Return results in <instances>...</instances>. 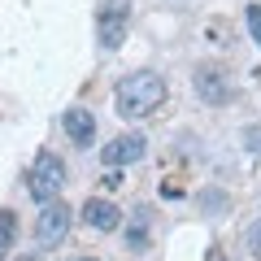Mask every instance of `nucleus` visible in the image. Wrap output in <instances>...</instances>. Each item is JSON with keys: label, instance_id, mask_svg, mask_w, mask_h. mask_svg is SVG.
<instances>
[{"label": "nucleus", "instance_id": "obj_1", "mask_svg": "<svg viewBox=\"0 0 261 261\" xmlns=\"http://www.w3.org/2000/svg\"><path fill=\"white\" fill-rule=\"evenodd\" d=\"M170 87L157 70H135V74H122L113 87V105H118L122 118H148L166 105Z\"/></svg>", "mask_w": 261, "mask_h": 261}, {"label": "nucleus", "instance_id": "obj_2", "mask_svg": "<svg viewBox=\"0 0 261 261\" xmlns=\"http://www.w3.org/2000/svg\"><path fill=\"white\" fill-rule=\"evenodd\" d=\"M61 187H65V161L53 148H44L35 157V166H31V174H27V192L35 196L39 205H48V200L61 196Z\"/></svg>", "mask_w": 261, "mask_h": 261}, {"label": "nucleus", "instance_id": "obj_3", "mask_svg": "<svg viewBox=\"0 0 261 261\" xmlns=\"http://www.w3.org/2000/svg\"><path fill=\"white\" fill-rule=\"evenodd\" d=\"M130 35V0H100L96 9V39H100L105 53L122 48Z\"/></svg>", "mask_w": 261, "mask_h": 261}, {"label": "nucleus", "instance_id": "obj_4", "mask_svg": "<svg viewBox=\"0 0 261 261\" xmlns=\"http://www.w3.org/2000/svg\"><path fill=\"white\" fill-rule=\"evenodd\" d=\"M192 87H196V96H200L205 105H214V109L231 105V96H235V87H231V79H226V70H218V65H196Z\"/></svg>", "mask_w": 261, "mask_h": 261}, {"label": "nucleus", "instance_id": "obj_5", "mask_svg": "<svg viewBox=\"0 0 261 261\" xmlns=\"http://www.w3.org/2000/svg\"><path fill=\"white\" fill-rule=\"evenodd\" d=\"M65 235H70V205L48 200V205L39 209V218H35V240H39V248H57Z\"/></svg>", "mask_w": 261, "mask_h": 261}, {"label": "nucleus", "instance_id": "obj_6", "mask_svg": "<svg viewBox=\"0 0 261 261\" xmlns=\"http://www.w3.org/2000/svg\"><path fill=\"white\" fill-rule=\"evenodd\" d=\"M144 152H148V135L144 130H122L118 140H109L100 148V166L118 170V166H130V161H140Z\"/></svg>", "mask_w": 261, "mask_h": 261}, {"label": "nucleus", "instance_id": "obj_7", "mask_svg": "<svg viewBox=\"0 0 261 261\" xmlns=\"http://www.w3.org/2000/svg\"><path fill=\"white\" fill-rule=\"evenodd\" d=\"M83 222L92 226V231H105V235H109V231H118V226H122V209L113 205L109 196H92V200L83 205Z\"/></svg>", "mask_w": 261, "mask_h": 261}, {"label": "nucleus", "instance_id": "obj_8", "mask_svg": "<svg viewBox=\"0 0 261 261\" xmlns=\"http://www.w3.org/2000/svg\"><path fill=\"white\" fill-rule=\"evenodd\" d=\"M61 126H65V135H70V140H74L79 148H87V144L96 140V118H92V109H83V105H74V109H65Z\"/></svg>", "mask_w": 261, "mask_h": 261}, {"label": "nucleus", "instance_id": "obj_9", "mask_svg": "<svg viewBox=\"0 0 261 261\" xmlns=\"http://www.w3.org/2000/svg\"><path fill=\"white\" fill-rule=\"evenodd\" d=\"M13 240H18V214L13 209H0V257H9Z\"/></svg>", "mask_w": 261, "mask_h": 261}, {"label": "nucleus", "instance_id": "obj_10", "mask_svg": "<svg viewBox=\"0 0 261 261\" xmlns=\"http://www.w3.org/2000/svg\"><path fill=\"white\" fill-rule=\"evenodd\" d=\"M126 244H130V248H148V222H144V218H135V222H130Z\"/></svg>", "mask_w": 261, "mask_h": 261}, {"label": "nucleus", "instance_id": "obj_11", "mask_svg": "<svg viewBox=\"0 0 261 261\" xmlns=\"http://www.w3.org/2000/svg\"><path fill=\"white\" fill-rule=\"evenodd\" d=\"M244 22H248L252 39H257V44H261V5H248V9H244Z\"/></svg>", "mask_w": 261, "mask_h": 261}, {"label": "nucleus", "instance_id": "obj_12", "mask_svg": "<svg viewBox=\"0 0 261 261\" xmlns=\"http://www.w3.org/2000/svg\"><path fill=\"white\" fill-rule=\"evenodd\" d=\"M248 252L261 261V222H252V226H248Z\"/></svg>", "mask_w": 261, "mask_h": 261}, {"label": "nucleus", "instance_id": "obj_13", "mask_svg": "<svg viewBox=\"0 0 261 261\" xmlns=\"http://www.w3.org/2000/svg\"><path fill=\"white\" fill-rule=\"evenodd\" d=\"M248 148H257V152H261V130H248Z\"/></svg>", "mask_w": 261, "mask_h": 261}, {"label": "nucleus", "instance_id": "obj_14", "mask_svg": "<svg viewBox=\"0 0 261 261\" xmlns=\"http://www.w3.org/2000/svg\"><path fill=\"white\" fill-rule=\"evenodd\" d=\"M209 261H226V257H222V248H209Z\"/></svg>", "mask_w": 261, "mask_h": 261}, {"label": "nucleus", "instance_id": "obj_15", "mask_svg": "<svg viewBox=\"0 0 261 261\" xmlns=\"http://www.w3.org/2000/svg\"><path fill=\"white\" fill-rule=\"evenodd\" d=\"M13 261H39V257H35V252H22V257H13Z\"/></svg>", "mask_w": 261, "mask_h": 261}, {"label": "nucleus", "instance_id": "obj_16", "mask_svg": "<svg viewBox=\"0 0 261 261\" xmlns=\"http://www.w3.org/2000/svg\"><path fill=\"white\" fill-rule=\"evenodd\" d=\"M70 261H96V257H70Z\"/></svg>", "mask_w": 261, "mask_h": 261}]
</instances>
